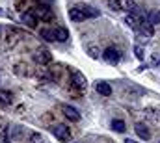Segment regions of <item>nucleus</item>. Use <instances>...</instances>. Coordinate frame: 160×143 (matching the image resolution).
<instances>
[{"mask_svg":"<svg viewBox=\"0 0 160 143\" xmlns=\"http://www.w3.org/2000/svg\"><path fill=\"white\" fill-rule=\"evenodd\" d=\"M52 134L60 140V141H69L71 140V132H69V128L65 126V125H54V128H52Z\"/></svg>","mask_w":160,"mask_h":143,"instance_id":"nucleus-3","label":"nucleus"},{"mask_svg":"<svg viewBox=\"0 0 160 143\" xmlns=\"http://www.w3.org/2000/svg\"><path fill=\"white\" fill-rule=\"evenodd\" d=\"M108 7H112L114 11H119L121 7H119V2L118 0H108Z\"/></svg>","mask_w":160,"mask_h":143,"instance_id":"nucleus-21","label":"nucleus"},{"mask_svg":"<svg viewBox=\"0 0 160 143\" xmlns=\"http://www.w3.org/2000/svg\"><path fill=\"white\" fill-rule=\"evenodd\" d=\"M0 15H4V11H2V9H0Z\"/></svg>","mask_w":160,"mask_h":143,"instance_id":"nucleus-25","label":"nucleus"},{"mask_svg":"<svg viewBox=\"0 0 160 143\" xmlns=\"http://www.w3.org/2000/svg\"><path fill=\"white\" fill-rule=\"evenodd\" d=\"M41 37L45 41H54V32L52 30H41Z\"/></svg>","mask_w":160,"mask_h":143,"instance_id":"nucleus-18","label":"nucleus"},{"mask_svg":"<svg viewBox=\"0 0 160 143\" xmlns=\"http://www.w3.org/2000/svg\"><path fill=\"white\" fill-rule=\"evenodd\" d=\"M41 140V134H32V141L36 143V141H39Z\"/></svg>","mask_w":160,"mask_h":143,"instance_id":"nucleus-23","label":"nucleus"},{"mask_svg":"<svg viewBox=\"0 0 160 143\" xmlns=\"http://www.w3.org/2000/svg\"><path fill=\"white\" fill-rule=\"evenodd\" d=\"M110 128H112L114 132H125V130H127V125H125V121H121V119H114V121L110 123Z\"/></svg>","mask_w":160,"mask_h":143,"instance_id":"nucleus-17","label":"nucleus"},{"mask_svg":"<svg viewBox=\"0 0 160 143\" xmlns=\"http://www.w3.org/2000/svg\"><path fill=\"white\" fill-rule=\"evenodd\" d=\"M88 48H89V56H95V58L99 56V52H97L99 48H97V47H88Z\"/></svg>","mask_w":160,"mask_h":143,"instance_id":"nucleus-22","label":"nucleus"},{"mask_svg":"<svg viewBox=\"0 0 160 143\" xmlns=\"http://www.w3.org/2000/svg\"><path fill=\"white\" fill-rule=\"evenodd\" d=\"M134 132L140 136V140H149V138H151V132H149V128H147L143 123H138V125L134 126Z\"/></svg>","mask_w":160,"mask_h":143,"instance_id":"nucleus-13","label":"nucleus"},{"mask_svg":"<svg viewBox=\"0 0 160 143\" xmlns=\"http://www.w3.org/2000/svg\"><path fill=\"white\" fill-rule=\"evenodd\" d=\"M147 22H149L151 26L160 24V9H151V11L147 13Z\"/></svg>","mask_w":160,"mask_h":143,"instance_id":"nucleus-15","label":"nucleus"},{"mask_svg":"<svg viewBox=\"0 0 160 143\" xmlns=\"http://www.w3.org/2000/svg\"><path fill=\"white\" fill-rule=\"evenodd\" d=\"M118 2H119L121 9H127L128 13H134V11L138 9V4H136L134 0H118Z\"/></svg>","mask_w":160,"mask_h":143,"instance_id":"nucleus-14","label":"nucleus"},{"mask_svg":"<svg viewBox=\"0 0 160 143\" xmlns=\"http://www.w3.org/2000/svg\"><path fill=\"white\" fill-rule=\"evenodd\" d=\"M95 89H97V93L102 95V97H110V95H112V86H110L108 82H97V84H95Z\"/></svg>","mask_w":160,"mask_h":143,"instance_id":"nucleus-8","label":"nucleus"},{"mask_svg":"<svg viewBox=\"0 0 160 143\" xmlns=\"http://www.w3.org/2000/svg\"><path fill=\"white\" fill-rule=\"evenodd\" d=\"M102 60L110 65H118L121 60V52L116 48V47H108L104 52H102Z\"/></svg>","mask_w":160,"mask_h":143,"instance_id":"nucleus-1","label":"nucleus"},{"mask_svg":"<svg viewBox=\"0 0 160 143\" xmlns=\"http://www.w3.org/2000/svg\"><path fill=\"white\" fill-rule=\"evenodd\" d=\"M69 19H71L73 22H82V21H86V15L82 13V9L77 6V7H71V9H69Z\"/></svg>","mask_w":160,"mask_h":143,"instance_id":"nucleus-11","label":"nucleus"},{"mask_svg":"<svg viewBox=\"0 0 160 143\" xmlns=\"http://www.w3.org/2000/svg\"><path fill=\"white\" fill-rule=\"evenodd\" d=\"M13 102V93L9 89H0V106L6 108Z\"/></svg>","mask_w":160,"mask_h":143,"instance_id":"nucleus-9","label":"nucleus"},{"mask_svg":"<svg viewBox=\"0 0 160 143\" xmlns=\"http://www.w3.org/2000/svg\"><path fill=\"white\" fill-rule=\"evenodd\" d=\"M21 21H22L28 28H36V24H38V19H36L32 13H22V15H21Z\"/></svg>","mask_w":160,"mask_h":143,"instance_id":"nucleus-16","label":"nucleus"},{"mask_svg":"<svg viewBox=\"0 0 160 143\" xmlns=\"http://www.w3.org/2000/svg\"><path fill=\"white\" fill-rule=\"evenodd\" d=\"M32 15H34L38 21H50V19H52V9H50V6H47V4H41V6H38V7L32 11Z\"/></svg>","mask_w":160,"mask_h":143,"instance_id":"nucleus-2","label":"nucleus"},{"mask_svg":"<svg viewBox=\"0 0 160 143\" xmlns=\"http://www.w3.org/2000/svg\"><path fill=\"white\" fill-rule=\"evenodd\" d=\"M138 32L143 37H151V36H155V26H151L147 21H143V22L138 24Z\"/></svg>","mask_w":160,"mask_h":143,"instance_id":"nucleus-7","label":"nucleus"},{"mask_svg":"<svg viewBox=\"0 0 160 143\" xmlns=\"http://www.w3.org/2000/svg\"><path fill=\"white\" fill-rule=\"evenodd\" d=\"M52 32H54V41L65 43V41L69 39V32H67V28H63V26H58V28L52 30Z\"/></svg>","mask_w":160,"mask_h":143,"instance_id":"nucleus-12","label":"nucleus"},{"mask_svg":"<svg viewBox=\"0 0 160 143\" xmlns=\"http://www.w3.org/2000/svg\"><path fill=\"white\" fill-rule=\"evenodd\" d=\"M62 111H63V115H65L69 121H78L80 119V111L75 106H71V104H63V106H62Z\"/></svg>","mask_w":160,"mask_h":143,"instance_id":"nucleus-4","label":"nucleus"},{"mask_svg":"<svg viewBox=\"0 0 160 143\" xmlns=\"http://www.w3.org/2000/svg\"><path fill=\"white\" fill-rule=\"evenodd\" d=\"M78 7L82 9V13L86 15V19H93V17H99V15H101L99 9H95V7H91V6H88V4H80Z\"/></svg>","mask_w":160,"mask_h":143,"instance_id":"nucleus-10","label":"nucleus"},{"mask_svg":"<svg viewBox=\"0 0 160 143\" xmlns=\"http://www.w3.org/2000/svg\"><path fill=\"white\" fill-rule=\"evenodd\" d=\"M125 22H127V24H128L130 28H138V24H136V19H134V17H132L130 13H128V15L125 17Z\"/></svg>","mask_w":160,"mask_h":143,"instance_id":"nucleus-19","label":"nucleus"},{"mask_svg":"<svg viewBox=\"0 0 160 143\" xmlns=\"http://www.w3.org/2000/svg\"><path fill=\"white\" fill-rule=\"evenodd\" d=\"M134 56H136L138 60H143V56H145V54H143V48L136 45V47H134Z\"/></svg>","mask_w":160,"mask_h":143,"instance_id":"nucleus-20","label":"nucleus"},{"mask_svg":"<svg viewBox=\"0 0 160 143\" xmlns=\"http://www.w3.org/2000/svg\"><path fill=\"white\" fill-rule=\"evenodd\" d=\"M34 60L41 63V65H45V63H48L50 60H52V56H50V52L48 50H45V48H39L36 54H34Z\"/></svg>","mask_w":160,"mask_h":143,"instance_id":"nucleus-6","label":"nucleus"},{"mask_svg":"<svg viewBox=\"0 0 160 143\" xmlns=\"http://www.w3.org/2000/svg\"><path fill=\"white\" fill-rule=\"evenodd\" d=\"M125 143H138V141H134V140H128V138H125Z\"/></svg>","mask_w":160,"mask_h":143,"instance_id":"nucleus-24","label":"nucleus"},{"mask_svg":"<svg viewBox=\"0 0 160 143\" xmlns=\"http://www.w3.org/2000/svg\"><path fill=\"white\" fill-rule=\"evenodd\" d=\"M71 80H73V86L75 87H80V89H86L88 82H86V76L78 71H73L71 72Z\"/></svg>","mask_w":160,"mask_h":143,"instance_id":"nucleus-5","label":"nucleus"}]
</instances>
